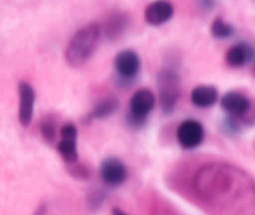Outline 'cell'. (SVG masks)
<instances>
[{
  "label": "cell",
  "instance_id": "obj_17",
  "mask_svg": "<svg viewBox=\"0 0 255 215\" xmlns=\"http://www.w3.org/2000/svg\"><path fill=\"white\" fill-rule=\"evenodd\" d=\"M223 129L228 134H234L239 132V122L237 117L228 116L223 122Z\"/></svg>",
  "mask_w": 255,
  "mask_h": 215
},
{
  "label": "cell",
  "instance_id": "obj_22",
  "mask_svg": "<svg viewBox=\"0 0 255 215\" xmlns=\"http://www.w3.org/2000/svg\"><path fill=\"white\" fill-rule=\"evenodd\" d=\"M253 74H254V76H255V60H254V67H253Z\"/></svg>",
  "mask_w": 255,
  "mask_h": 215
},
{
  "label": "cell",
  "instance_id": "obj_4",
  "mask_svg": "<svg viewBox=\"0 0 255 215\" xmlns=\"http://www.w3.org/2000/svg\"><path fill=\"white\" fill-rule=\"evenodd\" d=\"M141 69V59L133 50H122L115 57V70L122 82H131L136 79Z\"/></svg>",
  "mask_w": 255,
  "mask_h": 215
},
{
  "label": "cell",
  "instance_id": "obj_5",
  "mask_svg": "<svg viewBox=\"0 0 255 215\" xmlns=\"http://www.w3.org/2000/svg\"><path fill=\"white\" fill-rule=\"evenodd\" d=\"M204 127L196 119H186L177 128V141L184 149H194L204 141Z\"/></svg>",
  "mask_w": 255,
  "mask_h": 215
},
{
  "label": "cell",
  "instance_id": "obj_16",
  "mask_svg": "<svg viewBox=\"0 0 255 215\" xmlns=\"http://www.w3.org/2000/svg\"><path fill=\"white\" fill-rule=\"evenodd\" d=\"M40 132H41V136L47 143H54L55 139H56L57 134V126L56 121H55L54 117L51 114L44 117L40 122Z\"/></svg>",
  "mask_w": 255,
  "mask_h": 215
},
{
  "label": "cell",
  "instance_id": "obj_18",
  "mask_svg": "<svg viewBox=\"0 0 255 215\" xmlns=\"http://www.w3.org/2000/svg\"><path fill=\"white\" fill-rule=\"evenodd\" d=\"M241 119L247 126H255V101L251 102V107H249L248 112Z\"/></svg>",
  "mask_w": 255,
  "mask_h": 215
},
{
  "label": "cell",
  "instance_id": "obj_10",
  "mask_svg": "<svg viewBox=\"0 0 255 215\" xmlns=\"http://www.w3.org/2000/svg\"><path fill=\"white\" fill-rule=\"evenodd\" d=\"M251 100L238 91H229L221 99V106L229 116L242 118L251 107Z\"/></svg>",
  "mask_w": 255,
  "mask_h": 215
},
{
  "label": "cell",
  "instance_id": "obj_1",
  "mask_svg": "<svg viewBox=\"0 0 255 215\" xmlns=\"http://www.w3.org/2000/svg\"><path fill=\"white\" fill-rule=\"evenodd\" d=\"M101 25L96 21L89 22L77 30L65 50L67 64L75 69L84 66L94 56L101 39Z\"/></svg>",
  "mask_w": 255,
  "mask_h": 215
},
{
  "label": "cell",
  "instance_id": "obj_3",
  "mask_svg": "<svg viewBox=\"0 0 255 215\" xmlns=\"http://www.w3.org/2000/svg\"><path fill=\"white\" fill-rule=\"evenodd\" d=\"M156 106V97L149 90L142 89L133 94L129 101V112L127 114V123L132 128H141L144 126L148 114Z\"/></svg>",
  "mask_w": 255,
  "mask_h": 215
},
{
  "label": "cell",
  "instance_id": "obj_6",
  "mask_svg": "<svg viewBox=\"0 0 255 215\" xmlns=\"http://www.w3.org/2000/svg\"><path fill=\"white\" fill-rule=\"evenodd\" d=\"M57 152L66 163L74 164L79 159L77 152V128L74 123H66L60 129Z\"/></svg>",
  "mask_w": 255,
  "mask_h": 215
},
{
  "label": "cell",
  "instance_id": "obj_19",
  "mask_svg": "<svg viewBox=\"0 0 255 215\" xmlns=\"http://www.w3.org/2000/svg\"><path fill=\"white\" fill-rule=\"evenodd\" d=\"M71 174L76 177V178H81V179H85L89 177V172H87V169L82 166L71 167Z\"/></svg>",
  "mask_w": 255,
  "mask_h": 215
},
{
  "label": "cell",
  "instance_id": "obj_12",
  "mask_svg": "<svg viewBox=\"0 0 255 215\" xmlns=\"http://www.w3.org/2000/svg\"><path fill=\"white\" fill-rule=\"evenodd\" d=\"M128 15L124 11H114L104 25V34L109 40H117L128 27Z\"/></svg>",
  "mask_w": 255,
  "mask_h": 215
},
{
  "label": "cell",
  "instance_id": "obj_8",
  "mask_svg": "<svg viewBox=\"0 0 255 215\" xmlns=\"http://www.w3.org/2000/svg\"><path fill=\"white\" fill-rule=\"evenodd\" d=\"M102 181L109 187H119L127 179V168L121 159L116 157H107L100 166Z\"/></svg>",
  "mask_w": 255,
  "mask_h": 215
},
{
  "label": "cell",
  "instance_id": "obj_14",
  "mask_svg": "<svg viewBox=\"0 0 255 215\" xmlns=\"http://www.w3.org/2000/svg\"><path fill=\"white\" fill-rule=\"evenodd\" d=\"M120 102L115 96H107L100 100L91 112V117L95 119H104L112 116L119 109Z\"/></svg>",
  "mask_w": 255,
  "mask_h": 215
},
{
  "label": "cell",
  "instance_id": "obj_15",
  "mask_svg": "<svg viewBox=\"0 0 255 215\" xmlns=\"http://www.w3.org/2000/svg\"><path fill=\"white\" fill-rule=\"evenodd\" d=\"M211 32L216 39L226 40L236 34V29L232 24L227 22L223 17L218 16L213 20L211 25Z\"/></svg>",
  "mask_w": 255,
  "mask_h": 215
},
{
  "label": "cell",
  "instance_id": "obj_21",
  "mask_svg": "<svg viewBox=\"0 0 255 215\" xmlns=\"http://www.w3.org/2000/svg\"><path fill=\"white\" fill-rule=\"evenodd\" d=\"M112 215H128V214H126L124 211H121V209L114 208V211H112Z\"/></svg>",
  "mask_w": 255,
  "mask_h": 215
},
{
  "label": "cell",
  "instance_id": "obj_7",
  "mask_svg": "<svg viewBox=\"0 0 255 215\" xmlns=\"http://www.w3.org/2000/svg\"><path fill=\"white\" fill-rule=\"evenodd\" d=\"M19 94V109H17V118L22 127H29L34 117L35 108V91L32 86L27 82L21 81L17 86Z\"/></svg>",
  "mask_w": 255,
  "mask_h": 215
},
{
  "label": "cell",
  "instance_id": "obj_11",
  "mask_svg": "<svg viewBox=\"0 0 255 215\" xmlns=\"http://www.w3.org/2000/svg\"><path fill=\"white\" fill-rule=\"evenodd\" d=\"M255 60V50L251 44L246 41L238 42L229 47L226 54L227 64L234 69H239L251 64Z\"/></svg>",
  "mask_w": 255,
  "mask_h": 215
},
{
  "label": "cell",
  "instance_id": "obj_13",
  "mask_svg": "<svg viewBox=\"0 0 255 215\" xmlns=\"http://www.w3.org/2000/svg\"><path fill=\"white\" fill-rule=\"evenodd\" d=\"M218 99V90L212 85H199L191 94L192 104L198 108H209L217 104Z\"/></svg>",
  "mask_w": 255,
  "mask_h": 215
},
{
  "label": "cell",
  "instance_id": "obj_2",
  "mask_svg": "<svg viewBox=\"0 0 255 215\" xmlns=\"http://www.w3.org/2000/svg\"><path fill=\"white\" fill-rule=\"evenodd\" d=\"M159 106L164 114H171L181 97V77L173 69H163L157 75Z\"/></svg>",
  "mask_w": 255,
  "mask_h": 215
},
{
  "label": "cell",
  "instance_id": "obj_9",
  "mask_svg": "<svg viewBox=\"0 0 255 215\" xmlns=\"http://www.w3.org/2000/svg\"><path fill=\"white\" fill-rule=\"evenodd\" d=\"M174 6L168 0H154L144 10V20L152 26H161L173 17Z\"/></svg>",
  "mask_w": 255,
  "mask_h": 215
},
{
  "label": "cell",
  "instance_id": "obj_20",
  "mask_svg": "<svg viewBox=\"0 0 255 215\" xmlns=\"http://www.w3.org/2000/svg\"><path fill=\"white\" fill-rule=\"evenodd\" d=\"M197 2L204 10H212L216 5V0H197Z\"/></svg>",
  "mask_w": 255,
  "mask_h": 215
}]
</instances>
